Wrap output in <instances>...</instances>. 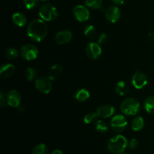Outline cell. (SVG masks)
Listing matches in <instances>:
<instances>
[{
  "instance_id": "cell-1",
  "label": "cell",
  "mask_w": 154,
  "mask_h": 154,
  "mask_svg": "<svg viewBox=\"0 0 154 154\" xmlns=\"http://www.w3.org/2000/svg\"><path fill=\"white\" fill-rule=\"evenodd\" d=\"M48 32V24L42 19H35L29 24L27 35L30 39L39 42L46 37Z\"/></svg>"
},
{
  "instance_id": "cell-2",
  "label": "cell",
  "mask_w": 154,
  "mask_h": 154,
  "mask_svg": "<svg viewBox=\"0 0 154 154\" xmlns=\"http://www.w3.org/2000/svg\"><path fill=\"white\" fill-rule=\"evenodd\" d=\"M129 145L126 137L121 134L114 136L109 140L108 148L112 153L122 154Z\"/></svg>"
},
{
  "instance_id": "cell-3",
  "label": "cell",
  "mask_w": 154,
  "mask_h": 154,
  "mask_svg": "<svg viewBox=\"0 0 154 154\" xmlns=\"http://www.w3.org/2000/svg\"><path fill=\"white\" fill-rule=\"evenodd\" d=\"M140 104L134 98H127L120 104V110L126 116H135L139 111Z\"/></svg>"
},
{
  "instance_id": "cell-4",
  "label": "cell",
  "mask_w": 154,
  "mask_h": 154,
  "mask_svg": "<svg viewBox=\"0 0 154 154\" xmlns=\"http://www.w3.org/2000/svg\"><path fill=\"white\" fill-rule=\"evenodd\" d=\"M39 16L45 21H53L58 17V11L51 4H44L39 9Z\"/></svg>"
},
{
  "instance_id": "cell-5",
  "label": "cell",
  "mask_w": 154,
  "mask_h": 154,
  "mask_svg": "<svg viewBox=\"0 0 154 154\" xmlns=\"http://www.w3.org/2000/svg\"><path fill=\"white\" fill-rule=\"evenodd\" d=\"M20 54L23 59L26 60H35L38 55V50L35 45L32 44H26L21 47Z\"/></svg>"
},
{
  "instance_id": "cell-6",
  "label": "cell",
  "mask_w": 154,
  "mask_h": 154,
  "mask_svg": "<svg viewBox=\"0 0 154 154\" xmlns=\"http://www.w3.org/2000/svg\"><path fill=\"white\" fill-rule=\"evenodd\" d=\"M35 87L38 91L43 94H48L52 90V83L49 78L45 76L38 77L35 81Z\"/></svg>"
},
{
  "instance_id": "cell-7",
  "label": "cell",
  "mask_w": 154,
  "mask_h": 154,
  "mask_svg": "<svg viewBox=\"0 0 154 154\" xmlns=\"http://www.w3.org/2000/svg\"><path fill=\"white\" fill-rule=\"evenodd\" d=\"M128 125L127 120L123 115L118 114L114 116L111 120V126L116 132H122L126 129Z\"/></svg>"
},
{
  "instance_id": "cell-8",
  "label": "cell",
  "mask_w": 154,
  "mask_h": 154,
  "mask_svg": "<svg viewBox=\"0 0 154 154\" xmlns=\"http://www.w3.org/2000/svg\"><path fill=\"white\" fill-rule=\"evenodd\" d=\"M73 14L77 21L79 22H86L88 21L90 16L89 9L82 5L75 6L73 9Z\"/></svg>"
},
{
  "instance_id": "cell-9",
  "label": "cell",
  "mask_w": 154,
  "mask_h": 154,
  "mask_svg": "<svg viewBox=\"0 0 154 154\" xmlns=\"http://www.w3.org/2000/svg\"><path fill=\"white\" fill-rule=\"evenodd\" d=\"M86 54L89 58L96 60L102 54V48L99 43L90 42L86 47Z\"/></svg>"
},
{
  "instance_id": "cell-10",
  "label": "cell",
  "mask_w": 154,
  "mask_h": 154,
  "mask_svg": "<svg viewBox=\"0 0 154 154\" xmlns=\"http://www.w3.org/2000/svg\"><path fill=\"white\" fill-rule=\"evenodd\" d=\"M147 76L144 72H135L132 78V82L134 87L136 89H141L147 84Z\"/></svg>"
},
{
  "instance_id": "cell-11",
  "label": "cell",
  "mask_w": 154,
  "mask_h": 154,
  "mask_svg": "<svg viewBox=\"0 0 154 154\" xmlns=\"http://www.w3.org/2000/svg\"><path fill=\"white\" fill-rule=\"evenodd\" d=\"M6 102L12 107H19L21 103V96L17 90L12 89L6 95Z\"/></svg>"
},
{
  "instance_id": "cell-12",
  "label": "cell",
  "mask_w": 154,
  "mask_h": 154,
  "mask_svg": "<svg viewBox=\"0 0 154 154\" xmlns=\"http://www.w3.org/2000/svg\"><path fill=\"white\" fill-rule=\"evenodd\" d=\"M121 12L117 6H110L105 11V18L107 21L111 23H116L120 20Z\"/></svg>"
},
{
  "instance_id": "cell-13",
  "label": "cell",
  "mask_w": 154,
  "mask_h": 154,
  "mask_svg": "<svg viewBox=\"0 0 154 154\" xmlns=\"http://www.w3.org/2000/svg\"><path fill=\"white\" fill-rule=\"evenodd\" d=\"M97 114L99 117L103 119L109 118L115 113V108L110 104H104L97 109Z\"/></svg>"
},
{
  "instance_id": "cell-14",
  "label": "cell",
  "mask_w": 154,
  "mask_h": 154,
  "mask_svg": "<svg viewBox=\"0 0 154 154\" xmlns=\"http://www.w3.org/2000/svg\"><path fill=\"white\" fill-rule=\"evenodd\" d=\"M72 38V32L69 30H62L56 34L55 40L60 45H64L71 41Z\"/></svg>"
},
{
  "instance_id": "cell-15",
  "label": "cell",
  "mask_w": 154,
  "mask_h": 154,
  "mask_svg": "<svg viewBox=\"0 0 154 154\" xmlns=\"http://www.w3.org/2000/svg\"><path fill=\"white\" fill-rule=\"evenodd\" d=\"M15 71V68L11 63H4L2 65L0 69V75L2 78L6 79L9 78L14 74Z\"/></svg>"
},
{
  "instance_id": "cell-16",
  "label": "cell",
  "mask_w": 154,
  "mask_h": 154,
  "mask_svg": "<svg viewBox=\"0 0 154 154\" xmlns=\"http://www.w3.org/2000/svg\"><path fill=\"white\" fill-rule=\"evenodd\" d=\"M12 21L16 26L22 27L26 24L27 18L24 14L21 12H16L12 16Z\"/></svg>"
},
{
  "instance_id": "cell-17",
  "label": "cell",
  "mask_w": 154,
  "mask_h": 154,
  "mask_svg": "<svg viewBox=\"0 0 154 154\" xmlns=\"http://www.w3.org/2000/svg\"><path fill=\"white\" fill-rule=\"evenodd\" d=\"M63 72V66L60 64H54L51 67L48 78L51 80H54L58 78L59 75Z\"/></svg>"
},
{
  "instance_id": "cell-18",
  "label": "cell",
  "mask_w": 154,
  "mask_h": 154,
  "mask_svg": "<svg viewBox=\"0 0 154 154\" xmlns=\"http://www.w3.org/2000/svg\"><path fill=\"white\" fill-rule=\"evenodd\" d=\"M131 125H132V128L135 131H141L144 126V121L141 116H136L132 119V122H131Z\"/></svg>"
},
{
  "instance_id": "cell-19",
  "label": "cell",
  "mask_w": 154,
  "mask_h": 154,
  "mask_svg": "<svg viewBox=\"0 0 154 154\" xmlns=\"http://www.w3.org/2000/svg\"><path fill=\"white\" fill-rule=\"evenodd\" d=\"M144 107L146 111L150 114H154V96H150L146 98L144 101Z\"/></svg>"
},
{
  "instance_id": "cell-20",
  "label": "cell",
  "mask_w": 154,
  "mask_h": 154,
  "mask_svg": "<svg viewBox=\"0 0 154 154\" xmlns=\"http://www.w3.org/2000/svg\"><path fill=\"white\" fill-rule=\"evenodd\" d=\"M115 91L119 95L124 96V95H127L128 92H129V86L126 84V82L120 81L116 85Z\"/></svg>"
},
{
  "instance_id": "cell-21",
  "label": "cell",
  "mask_w": 154,
  "mask_h": 154,
  "mask_svg": "<svg viewBox=\"0 0 154 154\" xmlns=\"http://www.w3.org/2000/svg\"><path fill=\"white\" fill-rule=\"evenodd\" d=\"M90 92L88 90L85 88H81L80 90H78V91L75 94V99L78 101H86L87 100H88L90 98Z\"/></svg>"
},
{
  "instance_id": "cell-22",
  "label": "cell",
  "mask_w": 154,
  "mask_h": 154,
  "mask_svg": "<svg viewBox=\"0 0 154 154\" xmlns=\"http://www.w3.org/2000/svg\"><path fill=\"white\" fill-rule=\"evenodd\" d=\"M84 33L85 36L89 38L90 39H95L96 36V29L93 25H87L84 28Z\"/></svg>"
},
{
  "instance_id": "cell-23",
  "label": "cell",
  "mask_w": 154,
  "mask_h": 154,
  "mask_svg": "<svg viewBox=\"0 0 154 154\" xmlns=\"http://www.w3.org/2000/svg\"><path fill=\"white\" fill-rule=\"evenodd\" d=\"M96 129L99 132L105 133L108 130V123L103 119H99L96 123Z\"/></svg>"
},
{
  "instance_id": "cell-24",
  "label": "cell",
  "mask_w": 154,
  "mask_h": 154,
  "mask_svg": "<svg viewBox=\"0 0 154 154\" xmlns=\"http://www.w3.org/2000/svg\"><path fill=\"white\" fill-rule=\"evenodd\" d=\"M85 5L92 9H99L102 6V0H85Z\"/></svg>"
},
{
  "instance_id": "cell-25",
  "label": "cell",
  "mask_w": 154,
  "mask_h": 154,
  "mask_svg": "<svg viewBox=\"0 0 154 154\" xmlns=\"http://www.w3.org/2000/svg\"><path fill=\"white\" fill-rule=\"evenodd\" d=\"M5 56L9 60H14L18 57V51L14 48H8L5 51Z\"/></svg>"
},
{
  "instance_id": "cell-26",
  "label": "cell",
  "mask_w": 154,
  "mask_h": 154,
  "mask_svg": "<svg viewBox=\"0 0 154 154\" xmlns=\"http://www.w3.org/2000/svg\"><path fill=\"white\" fill-rule=\"evenodd\" d=\"M32 154H48V147L44 143L36 145L33 149Z\"/></svg>"
},
{
  "instance_id": "cell-27",
  "label": "cell",
  "mask_w": 154,
  "mask_h": 154,
  "mask_svg": "<svg viewBox=\"0 0 154 154\" xmlns=\"http://www.w3.org/2000/svg\"><path fill=\"white\" fill-rule=\"evenodd\" d=\"M37 75V72L35 69L32 67H28L26 69L25 72V76L28 81H32V80L35 79Z\"/></svg>"
},
{
  "instance_id": "cell-28",
  "label": "cell",
  "mask_w": 154,
  "mask_h": 154,
  "mask_svg": "<svg viewBox=\"0 0 154 154\" xmlns=\"http://www.w3.org/2000/svg\"><path fill=\"white\" fill-rule=\"evenodd\" d=\"M98 114L96 112H91V113H89L84 116V121L86 124H90L92 123L96 118L98 117Z\"/></svg>"
},
{
  "instance_id": "cell-29",
  "label": "cell",
  "mask_w": 154,
  "mask_h": 154,
  "mask_svg": "<svg viewBox=\"0 0 154 154\" xmlns=\"http://www.w3.org/2000/svg\"><path fill=\"white\" fill-rule=\"evenodd\" d=\"M39 0H23V5L27 9L31 10L37 7Z\"/></svg>"
},
{
  "instance_id": "cell-30",
  "label": "cell",
  "mask_w": 154,
  "mask_h": 154,
  "mask_svg": "<svg viewBox=\"0 0 154 154\" xmlns=\"http://www.w3.org/2000/svg\"><path fill=\"white\" fill-rule=\"evenodd\" d=\"M138 145H139V142H138V140L135 138L132 139L129 143V146L132 149H136V148L138 146Z\"/></svg>"
},
{
  "instance_id": "cell-31",
  "label": "cell",
  "mask_w": 154,
  "mask_h": 154,
  "mask_svg": "<svg viewBox=\"0 0 154 154\" xmlns=\"http://www.w3.org/2000/svg\"><path fill=\"white\" fill-rule=\"evenodd\" d=\"M108 40V36H107L105 33H102L100 36L98 38V43L100 45V44H104L107 42Z\"/></svg>"
},
{
  "instance_id": "cell-32",
  "label": "cell",
  "mask_w": 154,
  "mask_h": 154,
  "mask_svg": "<svg viewBox=\"0 0 154 154\" xmlns=\"http://www.w3.org/2000/svg\"><path fill=\"white\" fill-rule=\"evenodd\" d=\"M6 102V96L4 95L3 91L0 92V106L2 107H4L5 104Z\"/></svg>"
},
{
  "instance_id": "cell-33",
  "label": "cell",
  "mask_w": 154,
  "mask_h": 154,
  "mask_svg": "<svg viewBox=\"0 0 154 154\" xmlns=\"http://www.w3.org/2000/svg\"><path fill=\"white\" fill-rule=\"evenodd\" d=\"M111 1L115 5H121L125 2V0H111Z\"/></svg>"
},
{
  "instance_id": "cell-34",
  "label": "cell",
  "mask_w": 154,
  "mask_h": 154,
  "mask_svg": "<svg viewBox=\"0 0 154 154\" xmlns=\"http://www.w3.org/2000/svg\"><path fill=\"white\" fill-rule=\"evenodd\" d=\"M148 38L152 42L154 43V32H150L148 33Z\"/></svg>"
},
{
  "instance_id": "cell-35",
  "label": "cell",
  "mask_w": 154,
  "mask_h": 154,
  "mask_svg": "<svg viewBox=\"0 0 154 154\" xmlns=\"http://www.w3.org/2000/svg\"><path fill=\"white\" fill-rule=\"evenodd\" d=\"M51 154H63V152L60 149H55L54 151H53Z\"/></svg>"
},
{
  "instance_id": "cell-36",
  "label": "cell",
  "mask_w": 154,
  "mask_h": 154,
  "mask_svg": "<svg viewBox=\"0 0 154 154\" xmlns=\"http://www.w3.org/2000/svg\"><path fill=\"white\" fill-rule=\"evenodd\" d=\"M41 1H42V2H45V1H48V0H41Z\"/></svg>"
},
{
  "instance_id": "cell-37",
  "label": "cell",
  "mask_w": 154,
  "mask_h": 154,
  "mask_svg": "<svg viewBox=\"0 0 154 154\" xmlns=\"http://www.w3.org/2000/svg\"><path fill=\"white\" fill-rule=\"evenodd\" d=\"M122 154H129V153H126V152H123Z\"/></svg>"
}]
</instances>
